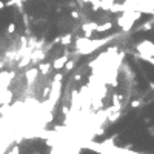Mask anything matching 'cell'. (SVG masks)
I'll return each instance as SVG.
<instances>
[{
    "instance_id": "obj_1",
    "label": "cell",
    "mask_w": 154,
    "mask_h": 154,
    "mask_svg": "<svg viewBox=\"0 0 154 154\" xmlns=\"http://www.w3.org/2000/svg\"><path fill=\"white\" fill-rule=\"evenodd\" d=\"M142 17V14L139 11H134V10H128V11H123L119 17H117V25L120 26V29L123 32H128L133 29V25L137 22Z\"/></svg>"
},
{
    "instance_id": "obj_2",
    "label": "cell",
    "mask_w": 154,
    "mask_h": 154,
    "mask_svg": "<svg viewBox=\"0 0 154 154\" xmlns=\"http://www.w3.org/2000/svg\"><path fill=\"white\" fill-rule=\"evenodd\" d=\"M62 79H63V74L60 71H57V74L54 76V79L51 80V91H49V97H48V103H51V108L56 105V102L59 100V97H60Z\"/></svg>"
},
{
    "instance_id": "obj_3",
    "label": "cell",
    "mask_w": 154,
    "mask_h": 154,
    "mask_svg": "<svg viewBox=\"0 0 154 154\" xmlns=\"http://www.w3.org/2000/svg\"><path fill=\"white\" fill-rule=\"evenodd\" d=\"M136 51L139 52L137 56H139L140 59H143V60H148V62L151 63V65L154 63V59H153L154 45H153V42H150V40H143V42L137 43V45H136Z\"/></svg>"
},
{
    "instance_id": "obj_4",
    "label": "cell",
    "mask_w": 154,
    "mask_h": 154,
    "mask_svg": "<svg viewBox=\"0 0 154 154\" xmlns=\"http://www.w3.org/2000/svg\"><path fill=\"white\" fill-rule=\"evenodd\" d=\"M69 60V52L66 51L63 56H60V57H57L56 60H54L52 63H51V68L54 69V71H62L63 69V66H65V63Z\"/></svg>"
},
{
    "instance_id": "obj_5",
    "label": "cell",
    "mask_w": 154,
    "mask_h": 154,
    "mask_svg": "<svg viewBox=\"0 0 154 154\" xmlns=\"http://www.w3.org/2000/svg\"><path fill=\"white\" fill-rule=\"evenodd\" d=\"M96 22H86L82 25V31H83V37L85 39H93V32H96Z\"/></svg>"
},
{
    "instance_id": "obj_6",
    "label": "cell",
    "mask_w": 154,
    "mask_h": 154,
    "mask_svg": "<svg viewBox=\"0 0 154 154\" xmlns=\"http://www.w3.org/2000/svg\"><path fill=\"white\" fill-rule=\"evenodd\" d=\"M37 76H39V69L37 68H29L25 72V79H26V82H28L29 86L34 83V80H37Z\"/></svg>"
},
{
    "instance_id": "obj_7",
    "label": "cell",
    "mask_w": 154,
    "mask_h": 154,
    "mask_svg": "<svg viewBox=\"0 0 154 154\" xmlns=\"http://www.w3.org/2000/svg\"><path fill=\"white\" fill-rule=\"evenodd\" d=\"M113 26H114L113 22H106V23H102V25H97V26H96V32H106V31H111Z\"/></svg>"
},
{
    "instance_id": "obj_8",
    "label": "cell",
    "mask_w": 154,
    "mask_h": 154,
    "mask_svg": "<svg viewBox=\"0 0 154 154\" xmlns=\"http://www.w3.org/2000/svg\"><path fill=\"white\" fill-rule=\"evenodd\" d=\"M37 69H39V74L46 76L52 68H51V63H49V62H46V63H40V65L37 66Z\"/></svg>"
},
{
    "instance_id": "obj_9",
    "label": "cell",
    "mask_w": 154,
    "mask_h": 154,
    "mask_svg": "<svg viewBox=\"0 0 154 154\" xmlns=\"http://www.w3.org/2000/svg\"><path fill=\"white\" fill-rule=\"evenodd\" d=\"M59 40L62 42V45H63V46H68V45H71V40H72V34L69 32V34H66V35H62V37H60Z\"/></svg>"
},
{
    "instance_id": "obj_10",
    "label": "cell",
    "mask_w": 154,
    "mask_h": 154,
    "mask_svg": "<svg viewBox=\"0 0 154 154\" xmlns=\"http://www.w3.org/2000/svg\"><path fill=\"white\" fill-rule=\"evenodd\" d=\"M153 28V19L150 20V22H145L142 26H140V28L137 29V31H136V32H140V31H147V29H151Z\"/></svg>"
},
{
    "instance_id": "obj_11",
    "label": "cell",
    "mask_w": 154,
    "mask_h": 154,
    "mask_svg": "<svg viewBox=\"0 0 154 154\" xmlns=\"http://www.w3.org/2000/svg\"><path fill=\"white\" fill-rule=\"evenodd\" d=\"M74 68H76V60H68V62L65 63V66H63V69H65L66 72H68V71H72Z\"/></svg>"
},
{
    "instance_id": "obj_12",
    "label": "cell",
    "mask_w": 154,
    "mask_h": 154,
    "mask_svg": "<svg viewBox=\"0 0 154 154\" xmlns=\"http://www.w3.org/2000/svg\"><path fill=\"white\" fill-rule=\"evenodd\" d=\"M6 32H8V34H14V32H15V23H10V25H8Z\"/></svg>"
},
{
    "instance_id": "obj_13",
    "label": "cell",
    "mask_w": 154,
    "mask_h": 154,
    "mask_svg": "<svg viewBox=\"0 0 154 154\" xmlns=\"http://www.w3.org/2000/svg\"><path fill=\"white\" fill-rule=\"evenodd\" d=\"M71 17H72L74 20H79V19H80V13L76 11V10H72V11H71Z\"/></svg>"
},
{
    "instance_id": "obj_14",
    "label": "cell",
    "mask_w": 154,
    "mask_h": 154,
    "mask_svg": "<svg viewBox=\"0 0 154 154\" xmlns=\"http://www.w3.org/2000/svg\"><path fill=\"white\" fill-rule=\"evenodd\" d=\"M140 106V100H133L131 102V108H139Z\"/></svg>"
},
{
    "instance_id": "obj_15",
    "label": "cell",
    "mask_w": 154,
    "mask_h": 154,
    "mask_svg": "<svg viewBox=\"0 0 154 154\" xmlns=\"http://www.w3.org/2000/svg\"><path fill=\"white\" fill-rule=\"evenodd\" d=\"M10 154H20V150H19V147H14V148L10 151Z\"/></svg>"
},
{
    "instance_id": "obj_16",
    "label": "cell",
    "mask_w": 154,
    "mask_h": 154,
    "mask_svg": "<svg viewBox=\"0 0 154 154\" xmlns=\"http://www.w3.org/2000/svg\"><path fill=\"white\" fill-rule=\"evenodd\" d=\"M3 8H5V2H2V0H0V11H2Z\"/></svg>"
}]
</instances>
